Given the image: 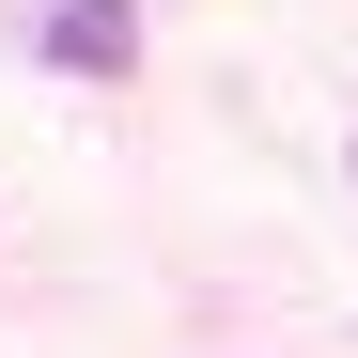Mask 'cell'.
I'll return each mask as SVG.
<instances>
[{"instance_id":"6da1fadb","label":"cell","mask_w":358,"mask_h":358,"mask_svg":"<svg viewBox=\"0 0 358 358\" xmlns=\"http://www.w3.org/2000/svg\"><path fill=\"white\" fill-rule=\"evenodd\" d=\"M47 63L63 78H125L141 63V0H47Z\"/></svg>"}]
</instances>
